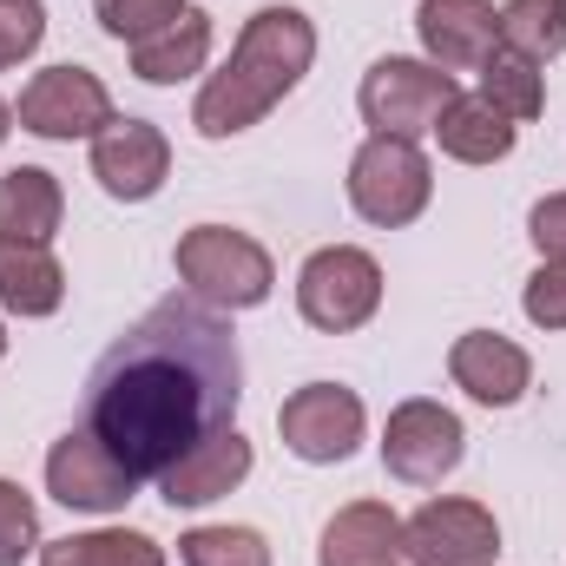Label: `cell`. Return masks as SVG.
I'll return each mask as SVG.
<instances>
[{
	"label": "cell",
	"mask_w": 566,
	"mask_h": 566,
	"mask_svg": "<svg viewBox=\"0 0 566 566\" xmlns=\"http://www.w3.org/2000/svg\"><path fill=\"white\" fill-rule=\"evenodd\" d=\"M238 402H244L238 336L224 310L198 296H158L86 376V428L139 481H158L205 434L231 428Z\"/></svg>",
	"instance_id": "1"
},
{
	"label": "cell",
	"mask_w": 566,
	"mask_h": 566,
	"mask_svg": "<svg viewBox=\"0 0 566 566\" xmlns=\"http://www.w3.org/2000/svg\"><path fill=\"white\" fill-rule=\"evenodd\" d=\"M316 60V27L303 7H258L231 46V60L198 86L191 126L198 139H238L251 126H264L283 99L303 86Z\"/></svg>",
	"instance_id": "2"
},
{
	"label": "cell",
	"mask_w": 566,
	"mask_h": 566,
	"mask_svg": "<svg viewBox=\"0 0 566 566\" xmlns=\"http://www.w3.org/2000/svg\"><path fill=\"white\" fill-rule=\"evenodd\" d=\"M185 296L211 303V310H258L271 290H277V264L271 251L251 238V231H231V224H191L171 251Z\"/></svg>",
	"instance_id": "3"
},
{
	"label": "cell",
	"mask_w": 566,
	"mask_h": 566,
	"mask_svg": "<svg viewBox=\"0 0 566 566\" xmlns=\"http://www.w3.org/2000/svg\"><path fill=\"white\" fill-rule=\"evenodd\" d=\"M461 99L454 73H441L434 60H409V53H382L363 86H356V106L369 119V133L382 139H422L434 133V119Z\"/></svg>",
	"instance_id": "4"
},
{
	"label": "cell",
	"mask_w": 566,
	"mask_h": 566,
	"mask_svg": "<svg viewBox=\"0 0 566 566\" xmlns=\"http://www.w3.org/2000/svg\"><path fill=\"white\" fill-rule=\"evenodd\" d=\"M428 198H434V171H428L416 139L369 133L356 145V158H349V205H356V218H369L382 231H402V224H416L428 211Z\"/></svg>",
	"instance_id": "5"
},
{
	"label": "cell",
	"mask_w": 566,
	"mask_h": 566,
	"mask_svg": "<svg viewBox=\"0 0 566 566\" xmlns=\"http://www.w3.org/2000/svg\"><path fill=\"white\" fill-rule=\"evenodd\" d=\"M296 310L323 336H349L382 310V264L356 244H323L296 271Z\"/></svg>",
	"instance_id": "6"
},
{
	"label": "cell",
	"mask_w": 566,
	"mask_h": 566,
	"mask_svg": "<svg viewBox=\"0 0 566 566\" xmlns=\"http://www.w3.org/2000/svg\"><path fill=\"white\" fill-rule=\"evenodd\" d=\"M20 133L33 139H53V145H73V139H99L119 113H113V93L93 66H46L20 86V106H13Z\"/></svg>",
	"instance_id": "7"
},
{
	"label": "cell",
	"mask_w": 566,
	"mask_h": 566,
	"mask_svg": "<svg viewBox=\"0 0 566 566\" xmlns=\"http://www.w3.org/2000/svg\"><path fill=\"white\" fill-rule=\"evenodd\" d=\"M468 454V428L454 409L428 402V396H409L389 409L382 422V468L402 481V488H441Z\"/></svg>",
	"instance_id": "8"
},
{
	"label": "cell",
	"mask_w": 566,
	"mask_h": 566,
	"mask_svg": "<svg viewBox=\"0 0 566 566\" xmlns=\"http://www.w3.org/2000/svg\"><path fill=\"white\" fill-rule=\"evenodd\" d=\"M363 428H369L363 396L343 389V382H303L296 396H283V409H277L283 448H290L296 461H310V468L349 461V454L363 448Z\"/></svg>",
	"instance_id": "9"
},
{
	"label": "cell",
	"mask_w": 566,
	"mask_h": 566,
	"mask_svg": "<svg viewBox=\"0 0 566 566\" xmlns=\"http://www.w3.org/2000/svg\"><path fill=\"white\" fill-rule=\"evenodd\" d=\"M402 560L409 566H494L501 560V521L481 501L441 494L402 521Z\"/></svg>",
	"instance_id": "10"
},
{
	"label": "cell",
	"mask_w": 566,
	"mask_h": 566,
	"mask_svg": "<svg viewBox=\"0 0 566 566\" xmlns=\"http://www.w3.org/2000/svg\"><path fill=\"white\" fill-rule=\"evenodd\" d=\"M46 494L73 514H119L139 494V474L93 434V428H66L46 454Z\"/></svg>",
	"instance_id": "11"
},
{
	"label": "cell",
	"mask_w": 566,
	"mask_h": 566,
	"mask_svg": "<svg viewBox=\"0 0 566 566\" xmlns=\"http://www.w3.org/2000/svg\"><path fill=\"white\" fill-rule=\"evenodd\" d=\"M93 178L106 198L119 205H145L165 191L171 178V139L151 126V119H113L99 139H93Z\"/></svg>",
	"instance_id": "12"
},
{
	"label": "cell",
	"mask_w": 566,
	"mask_h": 566,
	"mask_svg": "<svg viewBox=\"0 0 566 566\" xmlns=\"http://www.w3.org/2000/svg\"><path fill=\"white\" fill-rule=\"evenodd\" d=\"M448 376L454 389H468L481 409H514L534 389V356L521 343H507L501 329H468L448 349Z\"/></svg>",
	"instance_id": "13"
},
{
	"label": "cell",
	"mask_w": 566,
	"mask_h": 566,
	"mask_svg": "<svg viewBox=\"0 0 566 566\" xmlns=\"http://www.w3.org/2000/svg\"><path fill=\"white\" fill-rule=\"evenodd\" d=\"M258 468V454H251V441H244V428H218V434H205L191 454H178L165 474H158V494L171 501V507H211V501H224L231 488H244V474Z\"/></svg>",
	"instance_id": "14"
},
{
	"label": "cell",
	"mask_w": 566,
	"mask_h": 566,
	"mask_svg": "<svg viewBox=\"0 0 566 566\" xmlns=\"http://www.w3.org/2000/svg\"><path fill=\"white\" fill-rule=\"evenodd\" d=\"M416 33L441 73H474L501 46V13H494V0H422Z\"/></svg>",
	"instance_id": "15"
},
{
	"label": "cell",
	"mask_w": 566,
	"mask_h": 566,
	"mask_svg": "<svg viewBox=\"0 0 566 566\" xmlns=\"http://www.w3.org/2000/svg\"><path fill=\"white\" fill-rule=\"evenodd\" d=\"M402 560V521L389 501H349L329 514L316 566H396Z\"/></svg>",
	"instance_id": "16"
},
{
	"label": "cell",
	"mask_w": 566,
	"mask_h": 566,
	"mask_svg": "<svg viewBox=\"0 0 566 566\" xmlns=\"http://www.w3.org/2000/svg\"><path fill=\"white\" fill-rule=\"evenodd\" d=\"M66 218V191L46 165H13L0 171V238H20V244H53Z\"/></svg>",
	"instance_id": "17"
},
{
	"label": "cell",
	"mask_w": 566,
	"mask_h": 566,
	"mask_svg": "<svg viewBox=\"0 0 566 566\" xmlns=\"http://www.w3.org/2000/svg\"><path fill=\"white\" fill-rule=\"evenodd\" d=\"M434 139H441V151H448L454 165H501V158L514 151V139H521V126H514L501 106H488L481 93H461V99L434 119Z\"/></svg>",
	"instance_id": "18"
},
{
	"label": "cell",
	"mask_w": 566,
	"mask_h": 566,
	"mask_svg": "<svg viewBox=\"0 0 566 566\" xmlns=\"http://www.w3.org/2000/svg\"><path fill=\"white\" fill-rule=\"evenodd\" d=\"M211 13L205 7H185L165 33H151L133 46V73H139L145 86H178V80H191V73H205V60H211Z\"/></svg>",
	"instance_id": "19"
},
{
	"label": "cell",
	"mask_w": 566,
	"mask_h": 566,
	"mask_svg": "<svg viewBox=\"0 0 566 566\" xmlns=\"http://www.w3.org/2000/svg\"><path fill=\"white\" fill-rule=\"evenodd\" d=\"M66 303V271L46 244L0 238V310L13 316H53Z\"/></svg>",
	"instance_id": "20"
},
{
	"label": "cell",
	"mask_w": 566,
	"mask_h": 566,
	"mask_svg": "<svg viewBox=\"0 0 566 566\" xmlns=\"http://www.w3.org/2000/svg\"><path fill=\"white\" fill-rule=\"evenodd\" d=\"M40 566H165V547L139 527H93V534L46 541Z\"/></svg>",
	"instance_id": "21"
},
{
	"label": "cell",
	"mask_w": 566,
	"mask_h": 566,
	"mask_svg": "<svg viewBox=\"0 0 566 566\" xmlns=\"http://www.w3.org/2000/svg\"><path fill=\"white\" fill-rule=\"evenodd\" d=\"M474 73H481V99H488V106H501L514 126H527V119H541V113H547V73H541L534 60H521V53L494 46Z\"/></svg>",
	"instance_id": "22"
},
{
	"label": "cell",
	"mask_w": 566,
	"mask_h": 566,
	"mask_svg": "<svg viewBox=\"0 0 566 566\" xmlns=\"http://www.w3.org/2000/svg\"><path fill=\"white\" fill-rule=\"evenodd\" d=\"M501 46L547 66L566 53V0H507L501 7Z\"/></svg>",
	"instance_id": "23"
},
{
	"label": "cell",
	"mask_w": 566,
	"mask_h": 566,
	"mask_svg": "<svg viewBox=\"0 0 566 566\" xmlns=\"http://www.w3.org/2000/svg\"><path fill=\"white\" fill-rule=\"evenodd\" d=\"M185 566H271V541L258 527H191L178 541Z\"/></svg>",
	"instance_id": "24"
},
{
	"label": "cell",
	"mask_w": 566,
	"mask_h": 566,
	"mask_svg": "<svg viewBox=\"0 0 566 566\" xmlns=\"http://www.w3.org/2000/svg\"><path fill=\"white\" fill-rule=\"evenodd\" d=\"M185 7H191V0H93L99 27H106L113 40H126V46H139V40H151V33H165Z\"/></svg>",
	"instance_id": "25"
},
{
	"label": "cell",
	"mask_w": 566,
	"mask_h": 566,
	"mask_svg": "<svg viewBox=\"0 0 566 566\" xmlns=\"http://www.w3.org/2000/svg\"><path fill=\"white\" fill-rule=\"evenodd\" d=\"M33 547H40V507L20 481L0 474V566H20Z\"/></svg>",
	"instance_id": "26"
},
{
	"label": "cell",
	"mask_w": 566,
	"mask_h": 566,
	"mask_svg": "<svg viewBox=\"0 0 566 566\" xmlns=\"http://www.w3.org/2000/svg\"><path fill=\"white\" fill-rule=\"evenodd\" d=\"M40 40H46V7L40 0H0V73L33 60Z\"/></svg>",
	"instance_id": "27"
},
{
	"label": "cell",
	"mask_w": 566,
	"mask_h": 566,
	"mask_svg": "<svg viewBox=\"0 0 566 566\" xmlns=\"http://www.w3.org/2000/svg\"><path fill=\"white\" fill-rule=\"evenodd\" d=\"M521 310L534 329H566V264H541L521 290Z\"/></svg>",
	"instance_id": "28"
},
{
	"label": "cell",
	"mask_w": 566,
	"mask_h": 566,
	"mask_svg": "<svg viewBox=\"0 0 566 566\" xmlns=\"http://www.w3.org/2000/svg\"><path fill=\"white\" fill-rule=\"evenodd\" d=\"M527 238H534L541 264H566V191L541 198V205L527 211Z\"/></svg>",
	"instance_id": "29"
},
{
	"label": "cell",
	"mask_w": 566,
	"mask_h": 566,
	"mask_svg": "<svg viewBox=\"0 0 566 566\" xmlns=\"http://www.w3.org/2000/svg\"><path fill=\"white\" fill-rule=\"evenodd\" d=\"M7 133H13V106L0 99V145H7Z\"/></svg>",
	"instance_id": "30"
},
{
	"label": "cell",
	"mask_w": 566,
	"mask_h": 566,
	"mask_svg": "<svg viewBox=\"0 0 566 566\" xmlns=\"http://www.w3.org/2000/svg\"><path fill=\"white\" fill-rule=\"evenodd\" d=\"M0 356H7V323H0Z\"/></svg>",
	"instance_id": "31"
}]
</instances>
